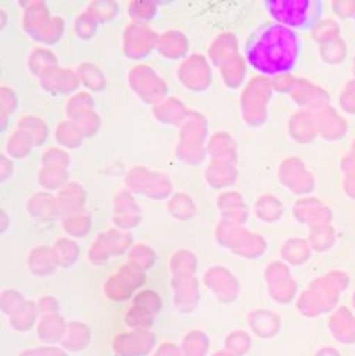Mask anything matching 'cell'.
<instances>
[{"mask_svg": "<svg viewBox=\"0 0 355 356\" xmlns=\"http://www.w3.org/2000/svg\"><path fill=\"white\" fill-rule=\"evenodd\" d=\"M267 8L276 23L297 29H308L316 24L322 13V2L266 1Z\"/></svg>", "mask_w": 355, "mask_h": 356, "instance_id": "obj_2", "label": "cell"}, {"mask_svg": "<svg viewBox=\"0 0 355 356\" xmlns=\"http://www.w3.org/2000/svg\"><path fill=\"white\" fill-rule=\"evenodd\" d=\"M300 48L299 37L293 29L279 23H266L252 35L247 54L258 72L275 75L295 67Z\"/></svg>", "mask_w": 355, "mask_h": 356, "instance_id": "obj_1", "label": "cell"}]
</instances>
